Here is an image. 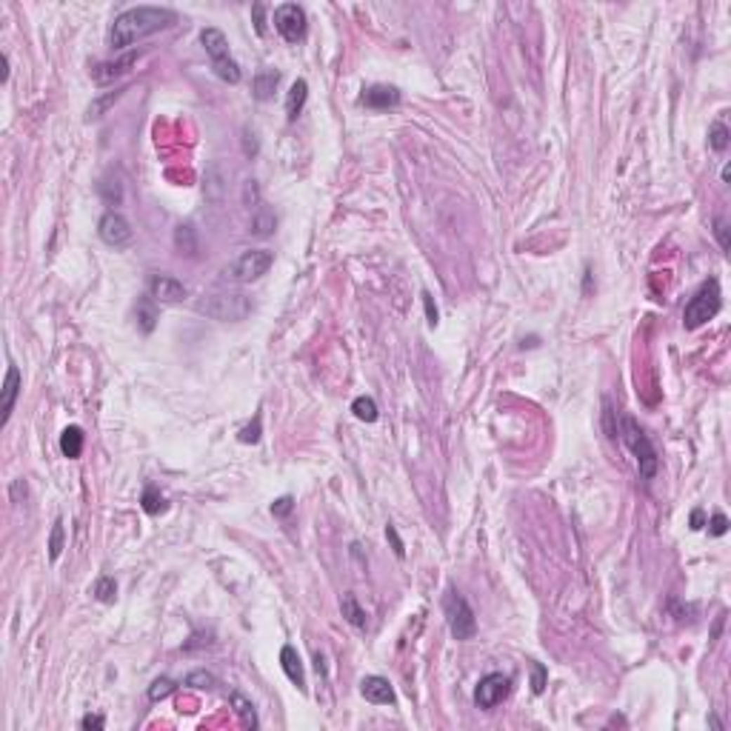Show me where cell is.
<instances>
[{"mask_svg": "<svg viewBox=\"0 0 731 731\" xmlns=\"http://www.w3.org/2000/svg\"><path fill=\"white\" fill-rule=\"evenodd\" d=\"M171 23H178V15L171 9H163V6H135V9H126L114 18L112 23V32H109V43L112 49L120 52V49H129L132 43L160 32V29H169Z\"/></svg>", "mask_w": 731, "mask_h": 731, "instance_id": "6da1fadb", "label": "cell"}, {"mask_svg": "<svg viewBox=\"0 0 731 731\" xmlns=\"http://www.w3.org/2000/svg\"><path fill=\"white\" fill-rule=\"evenodd\" d=\"M197 312L211 317V320H220V323H237V320H246L251 315V300L243 291L218 289V291H209L197 300Z\"/></svg>", "mask_w": 731, "mask_h": 731, "instance_id": "7a4b0ae2", "label": "cell"}, {"mask_svg": "<svg viewBox=\"0 0 731 731\" xmlns=\"http://www.w3.org/2000/svg\"><path fill=\"white\" fill-rule=\"evenodd\" d=\"M617 435L623 437V443L628 446V452L637 457L640 478L646 480V483L654 480L657 468H660V457H657V449H654V443L649 440V435L640 428V423H637L634 417L623 414V417H620V432H617Z\"/></svg>", "mask_w": 731, "mask_h": 731, "instance_id": "3957f363", "label": "cell"}, {"mask_svg": "<svg viewBox=\"0 0 731 731\" xmlns=\"http://www.w3.org/2000/svg\"><path fill=\"white\" fill-rule=\"evenodd\" d=\"M720 306H723L720 283H717V280L703 283V286L694 291V297L689 300V303H685V309H683V326H685V329H700L703 323H709L711 317H717Z\"/></svg>", "mask_w": 731, "mask_h": 731, "instance_id": "277c9868", "label": "cell"}, {"mask_svg": "<svg viewBox=\"0 0 731 731\" xmlns=\"http://www.w3.org/2000/svg\"><path fill=\"white\" fill-rule=\"evenodd\" d=\"M443 612H446V620H449V631L454 640H471L478 634V617L471 612L468 600L457 591V588H449L446 597H443Z\"/></svg>", "mask_w": 731, "mask_h": 731, "instance_id": "5b68a950", "label": "cell"}, {"mask_svg": "<svg viewBox=\"0 0 731 731\" xmlns=\"http://www.w3.org/2000/svg\"><path fill=\"white\" fill-rule=\"evenodd\" d=\"M272 263H275V254L269 251V249H249V251H243L237 261L229 266V280H235V283H251V280H257V277H263L269 269H272Z\"/></svg>", "mask_w": 731, "mask_h": 731, "instance_id": "8992f818", "label": "cell"}, {"mask_svg": "<svg viewBox=\"0 0 731 731\" xmlns=\"http://www.w3.org/2000/svg\"><path fill=\"white\" fill-rule=\"evenodd\" d=\"M275 29L286 43H300L306 37V12L297 4H280L275 9Z\"/></svg>", "mask_w": 731, "mask_h": 731, "instance_id": "52a82bcc", "label": "cell"}, {"mask_svg": "<svg viewBox=\"0 0 731 731\" xmlns=\"http://www.w3.org/2000/svg\"><path fill=\"white\" fill-rule=\"evenodd\" d=\"M98 235H100V240H103L106 246H112V249H123V246L132 243V237H135V232H132V226H129V220L123 218L120 211H114V209H109L103 218H100Z\"/></svg>", "mask_w": 731, "mask_h": 731, "instance_id": "ba28073f", "label": "cell"}, {"mask_svg": "<svg viewBox=\"0 0 731 731\" xmlns=\"http://www.w3.org/2000/svg\"><path fill=\"white\" fill-rule=\"evenodd\" d=\"M511 692V680L500 671H492L486 677H480L478 689H475V703L478 709H494L497 703H503Z\"/></svg>", "mask_w": 731, "mask_h": 731, "instance_id": "9c48e42d", "label": "cell"}, {"mask_svg": "<svg viewBox=\"0 0 731 731\" xmlns=\"http://www.w3.org/2000/svg\"><path fill=\"white\" fill-rule=\"evenodd\" d=\"M186 294L189 291L178 277H169V275L149 277V297L157 300V303H180V300H186Z\"/></svg>", "mask_w": 731, "mask_h": 731, "instance_id": "30bf717a", "label": "cell"}, {"mask_svg": "<svg viewBox=\"0 0 731 731\" xmlns=\"http://www.w3.org/2000/svg\"><path fill=\"white\" fill-rule=\"evenodd\" d=\"M360 694H363L369 703H377V706H392V703L397 700L392 683L386 680V677H377V674H371V677H366V680L360 683Z\"/></svg>", "mask_w": 731, "mask_h": 731, "instance_id": "8fae6325", "label": "cell"}, {"mask_svg": "<svg viewBox=\"0 0 731 731\" xmlns=\"http://www.w3.org/2000/svg\"><path fill=\"white\" fill-rule=\"evenodd\" d=\"M138 63V52H129V55H123V58H117V60H109V63H98L95 69H92V77H95V83H112L114 77H120V74H126L129 69H132Z\"/></svg>", "mask_w": 731, "mask_h": 731, "instance_id": "7c38bea8", "label": "cell"}, {"mask_svg": "<svg viewBox=\"0 0 731 731\" xmlns=\"http://www.w3.org/2000/svg\"><path fill=\"white\" fill-rule=\"evenodd\" d=\"M360 103L369 109H395L400 103V92L395 86H369L360 95Z\"/></svg>", "mask_w": 731, "mask_h": 731, "instance_id": "4fadbf2b", "label": "cell"}, {"mask_svg": "<svg viewBox=\"0 0 731 731\" xmlns=\"http://www.w3.org/2000/svg\"><path fill=\"white\" fill-rule=\"evenodd\" d=\"M200 43H203L206 55L211 58V63L229 58V40H226V34H223L220 29H214V26L203 29V32H200Z\"/></svg>", "mask_w": 731, "mask_h": 731, "instance_id": "5bb4252c", "label": "cell"}, {"mask_svg": "<svg viewBox=\"0 0 731 731\" xmlns=\"http://www.w3.org/2000/svg\"><path fill=\"white\" fill-rule=\"evenodd\" d=\"M20 395V371L18 366L9 363L6 369V380H4V397H0V411H4V423H9L12 411H15V400Z\"/></svg>", "mask_w": 731, "mask_h": 731, "instance_id": "9a60e30c", "label": "cell"}, {"mask_svg": "<svg viewBox=\"0 0 731 731\" xmlns=\"http://www.w3.org/2000/svg\"><path fill=\"white\" fill-rule=\"evenodd\" d=\"M226 180H229V171H226L220 163H214V166L206 171V180H203V195H206V200L220 203L223 195H226Z\"/></svg>", "mask_w": 731, "mask_h": 731, "instance_id": "2e32d148", "label": "cell"}, {"mask_svg": "<svg viewBox=\"0 0 731 731\" xmlns=\"http://www.w3.org/2000/svg\"><path fill=\"white\" fill-rule=\"evenodd\" d=\"M280 666H283L286 677L297 685L300 692H303V689H306V671H303V660H300V654H297L294 646H283V649H280Z\"/></svg>", "mask_w": 731, "mask_h": 731, "instance_id": "e0dca14e", "label": "cell"}, {"mask_svg": "<svg viewBox=\"0 0 731 731\" xmlns=\"http://www.w3.org/2000/svg\"><path fill=\"white\" fill-rule=\"evenodd\" d=\"M277 83H280V72H275V69H261V72L254 74V80H251V92H254L257 100H269V98L275 95V89H277Z\"/></svg>", "mask_w": 731, "mask_h": 731, "instance_id": "ac0fdd59", "label": "cell"}, {"mask_svg": "<svg viewBox=\"0 0 731 731\" xmlns=\"http://www.w3.org/2000/svg\"><path fill=\"white\" fill-rule=\"evenodd\" d=\"M306 98H309V83L306 80H294L289 95H286V117L289 120L300 117V112H303V106H306Z\"/></svg>", "mask_w": 731, "mask_h": 731, "instance_id": "d6986e66", "label": "cell"}, {"mask_svg": "<svg viewBox=\"0 0 731 731\" xmlns=\"http://www.w3.org/2000/svg\"><path fill=\"white\" fill-rule=\"evenodd\" d=\"M275 229H277V214H275V209L257 206L254 214H251V235L269 237V235H275Z\"/></svg>", "mask_w": 731, "mask_h": 731, "instance_id": "ffe728a7", "label": "cell"}, {"mask_svg": "<svg viewBox=\"0 0 731 731\" xmlns=\"http://www.w3.org/2000/svg\"><path fill=\"white\" fill-rule=\"evenodd\" d=\"M175 246H178V251H180V254H186V257H195V254L200 251L197 229H195L192 223H180V226L175 229Z\"/></svg>", "mask_w": 731, "mask_h": 731, "instance_id": "44dd1931", "label": "cell"}, {"mask_svg": "<svg viewBox=\"0 0 731 731\" xmlns=\"http://www.w3.org/2000/svg\"><path fill=\"white\" fill-rule=\"evenodd\" d=\"M154 303L157 300H152V297H140L138 306H135V317H138V326H140L143 334L154 331V326H157V306Z\"/></svg>", "mask_w": 731, "mask_h": 731, "instance_id": "7402d4cb", "label": "cell"}, {"mask_svg": "<svg viewBox=\"0 0 731 731\" xmlns=\"http://www.w3.org/2000/svg\"><path fill=\"white\" fill-rule=\"evenodd\" d=\"M60 452H63V457H69V460H77V457L83 454V428H80V426L63 428V435H60Z\"/></svg>", "mask_w": 731, "mask_h": 731, "instance_id": "603a6c76", "label": "cell"}, {"mask_svg": "<svg viewBox=\"0 0 731 731\" xmlns=\"http://www.w3.org/2000/svg\"><path fill=\"white\" fill-rule=\"evenodd\" d=\"M340 609H343V617H346L355 628H366V626H369V617H366V612L360 609V603H357V597H355V594H346V597H343Z\"/></svg>", "mask_w": 731, "mask_h": 731, "instance_id": "cb8c5ba5", "label": "cell"}, {"mask_svg": "<svg viewBox=\"0 0 731 731\" xmlns=\"http://www.w3.org/2000/svg\"><path fill=\"white\" fill-rule=\"evenodd\" d=\"M229 703H232L235 714L240 717V723H243L246 728H254V725H257V714H254V706H251V700H246L243 694L232 692V694H229Z\"/></svg>", "mask_w": 731, "mask_h": 731, "instance_id": "d4e9b609", "label": "cell"}, {"mask_svg": "<svg viewBox=\"0 0 731 731\" xmlns=\"http://www.w3.org/2000/svg\"><path fill=\"white\" fill-rule=\"evenodd\" d=\"M728 143H731L728 126H725V123H711V129H709V146H711L714 152H725Z\"/></svg>", "mask_w": 731, "mask_h": 731, "instance_id": "484cf974", "label": "cell"}, {"mask_svg": "<svg viewBox=\"0 0 731 731\" xmlns=\"http://www.w3.org/2000/svg\"><path fill=\"white\" fill-rule=\"evenodd\" d=\"M211 69H214V74H218L220 80H226V83H240V66L232 60V58H226V60H218V63H211Z\"/></svg>", "mask_w": 731, "mask_h": 731, "instance_id": "4316f807", "label": "cell"}, {"mask_svg": "<svg viewBox=\"0 0 731 731\" xmlns=\"http://www.w3.org/2000/svg\"><path fill=\"white\" fill-rule=\"evenodd\" d=\"M352 411H355V417L363 420V423H374V420H377V403H374L371 397H366V395L352 403Z\"/></svg>", "mask_w": 731, "mask_h": 731, "instance_id": "83f0119b", "label": "cell"}, {"mask_svg": "<svg viewBox=\"0 0 731 731\" xmlns=\"http://www.w3.org/2000/svg\"><path fill=\"white\" fill-rule=\"evenodd\" d=\"M63 543H66V529H63V520L58 518L52 526V534H49V560H58L63 551Z\"/></svg>", "mask_w": 731, "mask_h": 731, "instance_id": "f1b7e54d", "label": "cell"}, {"mask_svg": "<svg viewBox=\"0 0 731 731\" xmlns=\"http://www.w3.org/2000/svg\"><path fill=\"white\" fill-rule=\"evenodd\" d=\"M92 594L100 600V603H114V597H117V583H114V577H100V580L95 583Z\"/></svg>", "mask_w": 731, "mask_h": 731, "instance_id": "f546056e", "label": "cell"}, {"mask_svg": "<svg viewBox=\"0 0 731 731\" xmlns=\"http://www.w3.org/2000/svg\"><path fill=\"white\" fill-rule=\"evenodd\" d=\"M140 503H143V511H146V514H160V511L166 508V500H163V494H160L154 486H146Z\"/></svg>", "mask_w": 731, "mask_h": 731, "instance_id": "4dcf8cb0", "label": "cell"}, {"mask_svg": "<svg viewBox=\"0 0 731 731\" xmlns=\"http://www.w3.org/2000/svg\"><path fill=\"white\" fill-rule=\"evenodd\" d=\"M100 195H103V200L109 203V206H117L120 200H123V186H120V180L114 178H106L103 183H100Z\"/></svg>", "mask_w": 731, "mask_h": 731, "instance_id": "1f68e13d", "label": "cell"}, {"mask_svg": "<svg viewBox=\"0 0 731 731\" xmlns=\"http://www.w3.org/2000/svg\"><path fill=\"white\" fill-rule=\"evenodd\" d=\"M171 692H175V683H171L169 677H157V680L152 683V689H149V700H152V703H157V700L169 697Z\"/></svg>", "mask_w": 731, "mask_h": 731, "instance_id": "d6a6232c", "label": "cell"}, {"mask_svg": "<svg viewBox=\"0 0 731 731\" xmlns=\"http://www.w3.org/2000/svg\"><path fill=\"white\" fill-rule=\"evenodd\" d=\"M186 685H192V689H214L218 680H214V674H209V671H192L186 677Z\"/></svg>", "mask_w": 731, "mask_h": 731, "instance_id": "836d02e7", "label": "cell"}, {"mask_svg": "<svg viewBox=\"0 0 731 731\" xmlns=\"http://www.w3.org/2000/svg\"><path fill=\"white\" fill-rule=\"evenodd\" d=\"M123 92H126V89H114L112 95H106V98H100L98 103H92V106H89V120L100 117V114H103V112H106V109H109V106H112V103H114V100H117Z\"/></svg>", "mask_w": 731, "mask_h": 731, "instance_id": "e575fe53", "label": "cell"}, {"mask_svg": "<svg viewBox=\"0 0 731 731\" xmlns=\"http://www.w3.org/2000/svg\"><path fill=\"white\" fill-rule=\"evenodd\" d=\"M257 440H261V414L254 417V423L240 428V443H257Z\"/></svg>", "mask_w": 731, "mask_h": 731, "instance_id": "d590c367", "label": "cell"}, {"mask_svg": "<svg viewBox=\"0 0 731 731\" xmlns=\"http://www.w3.org/2000/svg\"><path fill=\"white\" fill-rule=\"evenodd\" d=\"M714 235H717L720 249L728 251V249H731V240H728V220H725V218H717V220H714Z\"/></svg>", "mask_w": 731, "mask_h": 731, "instance_id": "8d00e7d4", "label": "cell"}, {"mask_svg": "<svg viewBox=\"0 0 731 731\" xmlns=\"http://www.w3.org/2000/svg\"><path fill=\"white\" fill-rule=\"evenodd\" d=\"M294 511V500L286 494V497H277L275 503H272V514L275 518H289V514Z\"/></svg>", "mask_w": 731, "mask_h": 731, "instance_id": "74e56055", "label": "cell"}, {"mask_svg": "<svg viewBox=\"0 0 731 731\" xmlns=\"http://www.w3.org/2000/svg\"><path fill=\"white\" fill-rule=\"evenodd\" d=\"M532 689H534V694H543V689H546V669L540 663H532Z\"/></svg>", "mask_w": 731, "mask_h": 731, "instance_id": "f35d334b", "label": "cell"}, {"mask_svg": "<svg viewBox=\"0 0 731 731\" xmlns=\"http://www.w3.org/2000/svg\"><path fill=\"white\" fill-rule=\"evenodd\" d=\"M386 537H389V543H392V548H395V554H397V557H400V560H403V557H406V546H403V540H400V534H397V529H395V526H392V523H389V526H386Z\"/></svg>", "mask_w": 731, "mask_h": 731, "instance_id": "ab89813d", "label": "cell"}, {"mask_svg": "<svg viewBox=\"0 0 731 731\" xmlns=\"http://www.w3.org/2000/svg\"><path fill=\"white\" fill-rule=\"evenodd\" d=\"M709 532H711L714 537H723V534L728 532V518H725V514H720V511L714 514V518L709 520Z\"/></svg>", "mask_w": 731, "mask_h": 731, "instance_id": "60d3db41", "label": "cell"}, {"mask_svg": "<svg viewBox=\"0 0 731 731\" xmlns=\"http://www.w3.org/2000/svg\"><path fill=\"white\" fill-rule=\"evenodd\" d=\"M423 306H426V317H428V326H437V320H440V315H437V306H435V300H432V294L428 291H423Z\"/></svg>", "mask_w": 731, "mask_h": 731, "instance_id": "b9f144b4", "label": "cell"}, {"mask_svg": "<svg viewBox=\"0 0 731 731\" xmlns=\"http://www.w3.org/2000/svg\"><path fill=\"white\" fill-rule=\"evenodd\" d=\"M257 200H261V192H257V180H246V183H243V203H246V206H257Z\"/></svg>", "mask_w": 731, "mask_h": 731, "instance_id": "7bdbcfd3", "label": "cell"}, {"mask_svg": "<svg viewBox=\"0 0 731 731\" xmlns=\"http://www.w3.org/2000/svg\"><path fill=\"white\" fill-rule=\"evenodd\" d=\"M80 725H83L86 731H89V728H98V731H100V728H106V720H103V714H86V717L80 720Z\"/></svg>", "mask_w": 731, "mask_h": 731, "instance_id": "ee69618b", "label": "cell"}, {"mask_svg": "<svg viewBox=\"0 0 731 731\" xmlns=\"http://www.w3.org/2000/svg\"><path fill=\"white\" fill-rule=\"evenodd\" d=\"M254 26H257V34H266V20H263V12H266V6L263 4H254Z\"/></svg>", "mask_w": 731, "mask_h": 731, "instance_id": "f6af8a7d", "label": "cell"}, {"mask_svg": "<svg viewBox=\"0 0 731 731\" xmlns=\"http://www.w3.org/2000/svg\"><path fill=\"white\" fill-rule=\"evenodd\" d=\"M603 406H606V435L614 440V437H617V428H614V409H612V403H609V400H606Z\"/></svg>", "mask_w": 731, "mask_h": 731, "instance_id": "bcb514c9", "label": "cell"}, {"mask_svg": "<svg viewBox=\"0 0 731 731\" xmlns=\"http://www.w3.org/2000/svg\"><path fill=\"white\" fill-rule=\"evenodd\" d=\"M703 523H706V514H703V508H694V511H692V529L697 532V529H703Z\"/></svg>", "mask_w": 731, "mask_h": 731, "instance_id": "7dc6e473", "label": "cell"}, {"mask_svg": "<svg viewBox=\"0 0 731 731\" xmlns=\"http://www.w3.org/2000/svg\"><path fill=\"white\" fill-rule=\"evenodd\" d=\"M315 669H317V674H323V677H326V660H323V654H320V652L315 654Z\"/></svg>", "mask_w": 731, "mask_h": 731, "instance_id": "c3c4849f", "label": "cell"}]
</instances>
